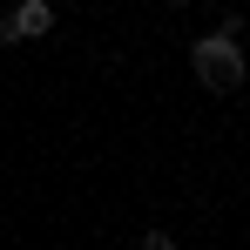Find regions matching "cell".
Here are the masks:
<instances>
[{
    "label": "cell",
    "mask_w": 250,
    "mask_h": 250,
    "mask_svg": "<svg viewBox=\"0 0 250 250\" xmlns=\"http://www.w3.org/2000/svg\"><path fill=\"white\" fill-rule=\"evenodd\" d=\"M142 250H176V237H169V230H149V237H142Z\"/></svg>",
    "instance_id": "obj_3"
},
{
    "label": "cell",
    "mask_w": 250,
    "mask_h": 250,
    "mask_svg": "<svg viewBox=\"0 0 250 250\" xmlns=\"http://www.w3.org/2000/svg\"><path fill=\"white\" fill-rule=\"evenodd\" d=\"M189 68H196V82L216 88V95H230V88L250 75L244 47H237V41H223V34H196V47H189Z\"/></svg>",
    "instance_id": "obj_1"
},
{
    "label": "cell",
    "mask_w": 250,
    "mask_h": 250,
    "mask_svg": "<svg viewBox=\"0 0 250 250\" xmlns=\"http://www.w3.org/2000/svg\"><path fill=\"white\" fill-rule=\"evenodd\" d=\"M54 27V7L47 0H14V14L0 21V41H41Z\"/></svg>",
    "instance_id": "obj_2"
}]
</instances>
